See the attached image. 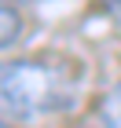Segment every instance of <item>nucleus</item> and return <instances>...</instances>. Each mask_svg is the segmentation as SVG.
<instances>
[{"mask_svg": "<svg viewBox=\"0 0 121 128\" xmlns=\"http://www.w3.org/2000/svg\"><path fill=\"white\" fill-rule=\"evenodd\" d=\"M70 102V80L44 59L0 62V117L37 121Z\"/></svg>", "mask_w": 121, "mask_h": 128, "instance_id": "f257e3e1", "label": "nucleus"}, {"mask_svg": "<svg viewBox=\"0 0 121 128\" xmlns=\"http://www.w3.org/2000/svg\"><path fill=\"white\" fill-rule=\"evenodd\" d=\"M19 37H22V11L8 0H0V51L11 48Z\"/></svg>", "mask_w": 121, "mask_h": 128, "instance_id": "f03ea898", "label": "nucleus"}, {"mask_svg": "<svg viewBox=\"0 0 121 128\" xmlns=\"http://www.w3.org/2000/svg\"><path fill=\"white\" fill-rule=\"evenodd\" d=\"M99 124L103 128H121V80L106 92V99L99 102Z\"/></svg>", "mask_w": 121, "mask_h": 128, "instance_id": "7ed1b4c3", "label": "nucleus"}, {"mask_svg": "<svg viewBox=\"0 0 121 128\" xmlns=\"http://www.w3.org/2000/svg\"><path fill=\"white\" fill-rule=\"evenodd\" d=\"M0 128H8V124H4V117H0Z\"/></svg>", "mask_w": 121, "mask_h": 128, "instance_id": "20e7f679", "label": "nucleus"}]
</instances>
